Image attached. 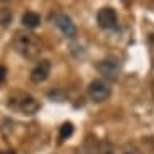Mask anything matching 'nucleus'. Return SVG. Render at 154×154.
<instances>
[{
	"mask_svg": "<svg viewBox=\"0 0 154 154\" xmlns=\"http://www.w3.org/2000/svg\"><path fill=\"white\" fill-rule=\"evenodd\" d=\"M52 20H54V23H55V26L62 31V34H63V36L70 37V39L76 36V26L73 24V21H72L70 16L57 13V15L52 16Z\"/></svg>",
	"mask_w": 154,
	"mask_h": 154,
	"instance_id": "39448f33",
	"label": "nucleus"
},
{
	"mask_svg": "<svg viewBox=\"0 0 154 154\" xmlns=\"http://www.w3.org/2000/svg\"><path fill=\"white\" fill-rule=\"evenodd\" d=\"M97 70L99 73L104 75L106 78H109V80H114V78H117V75L120 72V63L117 59H114V57H109V59H104L97 63Z\"/></svg>",
	"mask_w": 154,
	"mask_h": 154,
	"instance_id": "423d86ee",
	"label": "nucleus"
},
{
	"mask_svg": "<svg viewBox=\"0 0 154 154\" xmlns=\"http://www.w3.org/2000/svg\"><path fill=\"white\" fill-rule=\"evenodd\" d=\"M21 23H23V26L29 28V29H34V28L39 26L41 16L37 15L36 11H26V13L21 16Z\"/></svg>",
	"mask_w": 154,
	"mask_h": 154,
	"instance_id": "6e6552de",
	"label": "nucleus"
},
{
	"mask_svg": "<svg viewBox=\"0 0 154 154\" xmlns=\"http://www.w3.org/2000/svg\"><path fill=\"white\" fill-rule=\"evenodd\" d=\"M122 154H141V152H140V149L136 148V146H133V144H128V146L123 148V152H122Z\"/></svg>",
	"mask_w": 154,
	"mask_h": 154,
	"instance_id": "f8f14e48",
	"label": "nucleus"
},
{
	"mask_svg": "<svg viewBox=\"0 0 154 154\" xmlns=\"http://www.w3.org/2000/svg\"><path fill=\"white\" fill-rule=\"evenodd\" d=\"M76 154H86V152H76Z\"/></svg>",
	"mask_w": 154,
	"mask_h": 154,
	"instance_id": "2eb2a0df",
	"label": "nucleus"
},
{
	"mask_svg": "<svg viewBox=\"0 0 154 154\" xmlns=\"http://www.w3.org/2000/svg\"><path fill=\"white\" fill-rule=\"evenodd\" d=\"M13 20V13L8 8H0V26H8Z\"/></svg>",
	"mask_w": 154,
	"mask_h": 154,
	"instance_id": "1a4fd4ad",
	"label": "nucleus"
},
{
	"mask_svg": "<svg viewBox=\"0 0 154 154\" xmlns=\"http://www.w3.org/2000/svg\"><path fill=\"white\" fill-rule=\"evenodd\" d=\"M88 96L94 102H104L110 97V85L104 80H94L88 86Z\"/></svg>",
	"mask_w": 154,
	"mask_h": 154,
	"instance_id": "7ed1b4c3",
	"label": "nucleus"
},
{
	"mask_svg": "<svg viewBox=\"0 0 154 154\" xmlns=\"http://www.w3.org/2000/svg\"><path fill=\"white\" fill-rule=\"evenodd\" d=\"M72 135H73V125L70 123V122H66V123L62 125V127H60V140L62 141L68 140Z\"/></svg>",
	"mask_w": 154,
	"mask_h": 154,
	"instance_id": "9d476101",
	"label": "nucleus"
},
{
	"mask_svg": "<svg viewBox=\"0 0 154 154\" xmlns=\"http://www.w3.org/2000/svg\"><path fill=\"white\" fill-rule=\"evenodd\" d=\"M97 24L102 28V29H115L117 24H119L117 11H115L114 8H110V7L99 10V13H97Z\"/></svg>",
	"mask_w": 154,
	"mask_h": 154,
	"instance_id": "20e7f679",
	"label": "nucleus"
},
{
	"mask_svg": "<svg viewBox=\"0 0 154 154\" xmlns=\"http://www.w3.org/2000/svg\"><path fill=\"white\" fill-rule=\"evenodd\" d=\"M8 107L13 110H20L24 115H32L39 110V102L32 96L24 93H16L8 99Z\"/></svg>",
	"mask_w": 154,
	"mask_h": 154,
	"instance_id": "f03ea898",
	"label": "nucleus"
},
{
	"mask_svg": "<svg viewBox=\"0 0 154 154\" xmlns=\"http://www.w3.org/2000/svg\"><path fill=\"white\" fill-rule=\"evenodd\" d=\"M3 80H5V68H2V66H0V83H2Z\"/></svg>",
	"mask_w": 154,
	"mask_h": 154,
	"instance_id": "ddd939ff",
	"label": "nucleus"
},
{
	"mask_svg": "<svg viewBox=\"0 0 154 154\" xmlns=\"http://www.w3.org/2000/svg\"><path fill=\"white\" fill-rule=\"evenodd\" d=\"M51 62L49 60H41L31 72V81L32 83H42L49 78V73H51Z\"/></svg>",
	"mask_w": 154,
	"mask_h": 154,
	"instance_id": "0eeeda50",
	"label": "nucleus"
},
{
	"mask_svg": "<svg viewBox=\"0 0 154 154\" xmlns=\"http://www.w3.org/2000/svg\"><path fill=\"white\" fill-rule=\"evenodd\" d=\"M0 154H13V152H10V151H5V152H0Z\"/></svg>",
	"mask_w": 154,
	"mask_h": 154,
	"instance_id": "4468645a",
	"label": "nucleus"
},
{
	"mask_svg": "<svg viewBox=\"0 0 154 154\" xmlns=\"http://www.w3.org/2000/svg\"><path fill=\"white\" fill-rule=\"evenodd\" d=\"M15 49L20 55H23L24 59H36L41 54V42L39 39L28 31H18L15 36Z\"/></svg>",
	"mask_w": 154,
	"mask_h": 154,
	"instance_id": "f257e3e1",
	"label": "nucleus"
},
{
	"mask_svg": "<svg viewBox=\"0 0 154 154\" xmlns=\"http://www.w3.org/2000/svg\"><path fill=\"white\" fill-rule=\"evenodd\" d=\"M96 152L97 154H114V148H112V144L109 141H102V143L97 144Z\"/></svg>",
	"mask_w": 154,
	"mask_h": 154,
	"instance_id": "9b49d317",
	"label": "nucleus"
}]
</instances>
